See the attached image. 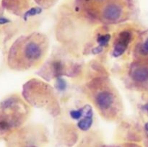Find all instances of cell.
I'll use <instances>...</instances> for the list:
<instances>
[{
	"label": "cell",
	"mask_w": 148,
	"mask_h": 147,
	"mask_svg": "<svg viewBox=\"0 0 148 147\" xmlns=\"http://www.w3.org/2000/svg\"><path fill=\"white\" fill-rule=\"evenodd\" d=\"M102 147H143L139 144L134 142H127V143H120V144H110V145L103 146Z\"/></svg>",
	"instance_id": "obj_9"
},
{
	"label": "cell",
	"mask_w": 148,
	"mask_h": 147,
	"mask_svg": "<svg viewBox=\"0 0 148 147\" xmlns=\"http://www.w3.org/2000/svg\"><path fill=\"white\" fill-rule=\"evenodd\" d=\"M26 147H36V146H26Z\"/></svg>",
	"instance_id": "obj_11"
},
{
	"label": "cell",
	"mask_w": 148,
	"mask_h": 147,
	"mask_svg": "<svg viewBox=\"0 0 148 147\" xmlns=\"http://www.w3.org/2000/svg\"><path fill=\"white\" fill-rule=\"evenodd\" d=\"M134 60H148V28L139 34L132 48Z\"/></svg>",
	"instance_id": "obj_6"
},
{
	"label": "cell",
	"mask_w": 148,
	"mask_h": 147,
	"mask_svg": "<svg viewBox=\"0 0 148 147\" xmlns=\"http://www.w3.org/2000/svg\"><path fill=\"white\" fill-rule=\"evenodd\" d=\"M34 0H1L3 9L15 16L24 15L30 9Z\"/></svg>",
	"instance_id": "obj_7"
},
{
	"label": "cell",
	"mask_w": 148,
	"mask_h": 147,
	"mask_svg": "<svg viewBox=\"0 0 148 147\" xmlns=\"http://www.w3.org/2000/svg\"><path fill=\"white\" fill-rule=\"evenodd\" d=\"M28 108L18 97H11L0 105V140H6L26 121Z\"/></svg>",
	"instance_id": "obj_4"
},
{
	"label": "cell",
	"mask_w": 148,
	"mask_h": 147,
	"mask_svg": "<svg viewBox=\"0 0 148 147\" xmlns=\"http://www.w3.org/2000/svg\"><path fill=\"white\" fill-rule=\"evenodd\" d=\"M127 82L133 89L148 94V60H134L129 66Z\"/></svg>",
	"instance_id": "obj_5"
},
{
	"label": "cell",
	"mask_w": 148,
	"mask_h": 147,
	"mask_svg": "<svg viewBox=\"0 0 148 147\" xmlns=\"http://www.w3.org/2000/svg\"><path fill=\"white\" fill-rule=\"evenodd\" d=\"M59 0H34L35 2L40 7L44 10H48L53 7Z\"/></svg>",
	"instance_id": "obj_8"
},
{
	"label": "cell",
	"mask_w": 148,
	"mask_h": 147,
	"mask_svg": "<svg viewBox=\"0 0 148 147\" xmlns=\"http://www.w3.org/2000/svg\"><path fill=\"white\" fill-rule=\"evenodd\" d=\"M85 92L104 120L116 122L122 119L124 108L121 96L109 78H93L86 84Z\"/></svg>",
	"instance_id": "obj_3"
},
{
	"label": "cell",
	"mask_w": 148,
	"mask_h": 147,
	"mask_svg": "<svg viewBox=\"0 0 148 147\" xmlns=\"http://www.w3.org/2000/svg\"><path fill=\"white\" fill-rule=\"evenodd\" d=\"M49 50V39L46 34L33 32L16 39L9 49V68L25 71L38 68L44 62Z\"/></svg>",
	"instance_id": "obj_1"
},
{
	"label": "cell",
	"mask_w": 148,
	"mask_h": 147,
	"mask_svg": "<svg viewBox=\"0 0 148 147\" xmlns=\"http://www.w3.org/2000/svg\"><path fill=\"white\" fill-rule=\"evenodd\" d=\"M86 20L102 24H117L132 20L137 11L136 0H75Z\"/></svg>",
	"instance_id": "obj_2"
},
{
	"label": "cell",
	"mask_w": 148,
	"mask_h": 147,
	"mask_svg": "<svg viewBox=\"0 0 148 147\" xmlns=\"http://www.w3.org/2000/svg\"><path fill=\"white\" fill-rule=\"evenodd\" d=\"M1 8H3L2 5H1V0H0V12H1Z\"/></svg>",
	"instance_id": "obj_10"
}]
</instances>
